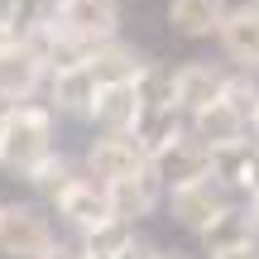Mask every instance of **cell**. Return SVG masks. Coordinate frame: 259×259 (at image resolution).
I'll use <instances>...</instances> for the list:
<instances>
[{
    "instance_id": "30",
    "label": "cell",
    "mask_w": 259,
    "mask_h": 259,
    "mask_svg": "<svg viewBox=\"0 0 259 259\" xmlns=\"http://www.w3.org/2000/svg\"><path fill=\"white\" fill-rule=\"evenodd\" d=\"M82 254H87V250H82ZM87 259H120V254H87Z\"/></svg>"
},
{
    "instance_id": "19",
    "label": "cell",
    "mask_w": 259,
    "mask_h": 259,
    "mask_svg": "<svg viewBox=\"0 0 259 259\" xmlns=\"http://www.w3.org/2000/svg\"><path fill=\"white\" fill-rule=\"evenodd\" d=\"M5 24L15 38H38L58 24V0H5Z\"/></svg>"
},
{
    "instance_id": "21",
    "label": "cell",
    "mask_w": 259,
    "mask_h": 259,
    "mask_svg": "<svg viewBox=\"0 0 259 259\" xmlns=\"http://www.w3.org/2000/svg\"><path fill=\"white\" fill-rule=\"evenodd\" d=\"M72 178H77V173H72V163H67V158H63V154H58V149H53V154H48L44 163H38L34 173H29V183H34L38 192H44L48 202H53V197L63 192V187L72 183Z\"/></svg>"
},
{
    "instance_id": "7",
    "label": "cell",
    "mask_w": 259,
    "mask_h": 259,
    "mask_svg": "<svg viewBox=\"0 0 259 259\" xmlns=\"http://www.w3.org/2000/svg\"><path fill=\"white\" fill-rule=\"evenodd\" d=\"M44 77H53V72H48L38 44H29V38H10V44L0 48V92H10L19 106L44 87Z\"/></svg>"
},
{
    "instance_id": "10",
    "label": "cell",
    "mask_w": 259,
    "mask_h": 259,
    "mask_svg": "<svg viewBox=\"0 0 259 259\" xmlns=\"http://www.w3.org/2000/svg\"><path fill=\"white\" fill-rule=\"evenodd\" d=\"M221 211H231V197L221 192L216 178H206V183H197V187H178V192H173V216L187 226V231H197V235H202Z\"/></svg>"
},
{
    "instance_id": "16",
    "label": "cell",
    "mask_w": 259,
    "mask_h": 259,
    "mask_svg": "<svg viewBox=\"0 0 259 259\" xmlns=\"http://www.w3.org/2000/svg\"><path fill=\"white\" fill-rule=\"evenodd\" d=\"M183 135H187V130H183V120H178V111H144V120L135 125V135H130V139H135L139 154L154 163V158L168 154Z\"/></svg>"
},
{
    "instance_id": "12",
    "label": "cell",
    "mask_w": 259,
    "mask_h": 259,
    "mask_svg": "<svg viewBox=\"0 0 259 259\" xmlns=\"http://www.w3.org/2000/svg\"><path fill=\"white\" fill-rule=\"evenodd\" d=\"M96 96H101V87H96L92 67H67V72H53V77H48V101H53V111L92 115L96 111Z\"/></svg>"
},
{
    "instance_id": "15",
    "label": "cell",
    "mask_w": 259,
    "mask_h": 259,
    "mask_svg": "<svg viewBox=\"0 0 259 259\" xmlns=\"http://www.w3.org/2000/svg\"><path fill=\"white\" fill-rule=\"evenodd\" d=\"M226 0H168V24L183 38H211L226 24Z\"/></svg>"
},
{
    "instance_id": "18",
    "label": "cell",
    "mask_w": 259,
    "mask_h": 259,
    "mask_svg": "<svg viewBox=\"0 0 259 259\" xmlns=\"http://www.w3.org/2000/svg\"><path fill=\"white\" fill-rule=\"evenodd\" d=\"M87 67H92L96 87H120V82H135L144 63L135 58V48H125L120 38H115V44H101V48H96Z\"/></svg>"
},
{
    "instance_id": "3",
    "label": "cell",
    "mask_w": 259,
    "mask_h": 259,
    "mask_svg": "<svg viewBox=\"0 0 259 259\" xmlns=\"http://www.w3.org/2000/svg\"><path fill=\"white\" fill-rule=\"evenodd\" d=\"M58 29L101 48L120 38V0H58Z\"/></svg>"
},
{
    "instance_id": "4",
    "label": "cell",
    "mask_w": 259,
    "mask_h": 259,
    "mask_svg": "<svg viewBox=\"0 0 259 259\" xmlns=\"http://www.w3.org/2000/svg\"><path fill=\"white\" fill-rule=\"evenodd\" d=\"M53 206H58V216H63V221H72L82 235H92V231H101L106 221H115L111 192H106L96 178H87V173H77L72 183L53 197Z\"/></svg>"
},
{
    "instance_id": "29",
    "label": "cell",
    "mask_w": 259,
    "mask_h": 259,
    "mask_svg": "<svg viewBox=\"0 0 259 259\" xmlns=\"http://www.w3.org/2000/svg\"><path fill=\"white\" fill-rule=\"evenodd\" d=\"M250 221H254V235H259V197H250Z\"/></svg>"
},
{
    "instance_id": "5",
    "label": "cell",
    "mask_w": 259,
    "mask_h": 259,
    "mask_svg": "<svg viewBox=\"0 0 259 259\" xmlns=\"http://www.w3.org/2000/svg\"><path fill=\"white\" fill-rule=\"evenodd\" d=\"M144 168H149V158L139 154V144L130 135H101L87 149V178H96L101 187H115L125 178L144 173Z\"/></svg>"
},
{
    "instance_id": "32",
    "label": "cell",
    "mask_w": 259,
    "mask_h": 259,
    "mask_svg": "<svg viewBox=\"0 0 259 259\" xmlns=\"http://www.w3.org/2000/svg\"><path fill=\"white\" fill-rule=\"evenodd\" d=\"M250 130H254V135H259V115H254V125H250Z\"/></svg>"
},
{
    "instance_id": "8",
    "label": "cell",
    "mask_w": 259,
    "mask_h": 259,
    "mask_svg": "<svg viewBox=\"0 0 259 259\" xmlns=\"http://www.w3.org/2000/svg\"><path fill=\"white\" fill-rule=\"evenodd\" d=\"M216 38H221L226 58H231L245 77L259 72V5H235Z\"/></svg>"
},
{
    "instance_id": "25",
    "label": "cell",
    "mask_w": 259,
    "mask_h": 259,
    "mask_svg": "<svg viewBox=\"0 0 259 259\" xmlns=\"http://www.w3.org/2000/svg\"><path fill=\"white\" fill-rule=\"evenodd\" d=\"M120 259H158V250H154L149 240H135V245H130V250L120 254Z\"/></svg>"
},
{
    "instance_id": "22",
    "label": "cell",
    "mask_w": 259,
    "mask_h": 259,
    "mask_svg": "<svg viewBox=\"0 0 259 259\" xmlns=\"http://www.w3.org/2000/svg\"><path fill=\"white\" fill-rule=\"evenodd\" d=\"M130 245H135V226H130V221H106L101 231L87 235L82 250H87V254H125Z\"/></svg>"
},
{
    "instance_id": "31",
    "label": "cell",
    "mask_w": 259,
    "mask_h": 259,
    "mask_svg": "<svg viewBox=\"0 0 259 259\" xmlns=\"http://www.w3.org/2000/svg\"><path fill=\"white\" fill-rule=\"evenodd\" d=\"M158 259H187V254H158Z\"/></svg>"
},
{
    "instance_id": "23",
    "label": "cell",
    "mask_w": 259,
    "mask_h": 259,
    "mask_svg": "<svg viewBox=\"0 0 259 259\" xmlns=\"http://www.w3.org/2000/svg\"><path fill=\"white\" fill-rule=\"evenodd\" d=\"M221 101L231 106V111L240 115L245 125H254V115H259V87L250 82V77H226V92H221Z\"/></svg>"
},
{
    "instance_id": "24",
    "label": "cell",
    "mask_w": 259,
    "mask_h": 259,
    "mask_svg": "<svg viewBox=\"0 0 259 259\" xmlns=\"http://www.w3.org/2000/svg\"><path fill=\"white\" fill-rule=\"evenodd\" d=\"M211 259H259V240L235 245V250H221V254H211Z\"/></svg>"
},
{
    "instance_id": "26",
    "label": "cell",
    "mask_w": 259,
    "mask_h": 259,
    "mask_svg": "<svg viewBox=\"0 0 259 259\" xmlns=\"http://www.w3.org/2000/svg\"><path fill=\"white\" fill-rule=\"evenodd\" d=\"M19 111V101H15V96H10V92H0V125H5L10 120V115H15Z\"/></svg>"
},
{
    "instance_id": "20",
    "label": "cell",
    "mask_w": 259,
    "mask_h": 259,
    "mask_svg": "<svg viewBox=\"0 0 259 259\" xmlns=\"http://www.w3.org/2000/svg\"><path fill=\"white\" fill-rule=\"evenodd\" d=\"M250 240H254V221H250V211H240V206L221 211V216H216V221L202 231V245H206V254L235 250V245H250Z\"/></svg>"
},
{
    "instance_id": "14",
    "label": "cell",
    "mask_w": 259,
    "mask_h": 259,
    "mask_svg": "<svg viewBox=\"0 0 259 259\" xmlns=\"http://www.w3.org/2000/svg\"><path fill=\"white\" fill-rule=\"evenodd\" d=\"M226 92V72H216L211 63H187L178 67V111L197 115L206 106H216Z\"/></svg>"
},
{
    "instance_id": "1",
    "label": "cell",
    "mask_w": 259,
    "mask_h": 259,
    "mask_svg": "<svg viewBox=\"0 0 259 259\" xmlns=\"http://www.w3.org/2000/svg\"><path fill=\"white\" fill-rule=\"evenodd\" d=\"M53 154V106H19L0 125V168L29 178L44 158Z\"/></svg>"
},
{
    "instance_id": "27",
    "label": "cell",
    "mask_w": 259,
    "mask_h": 259,
    "mask_svg": "<svg viewBox=\"0 0 259 259\" xmlns=\"http://www.w3.org/2000/svg\"><path fill=\"white\" fill-rule=\"evenodd\" d=\"M48 259H87V254H82V250H72V245H58Z\"/></svg>"
},
{
    "instance_id": "13",
    "label": "cell",
    "mask_w": 259,
    "mask_h": 259,
    "mask_svg": "<svg viewBox=\"0 0 259 259\" xmlns=\"http://www.w3.org/2000/svg\"><path fill=\"white\" fill-rule=\"evenodd\" d=\"M106 192H111V206H115V221H130V226H135L139 216H154L158 197H163V183H158V178H154V168H144V173L125 178V183L106 187Z\"/></svg>"
},
{
    "instance_id": "28",
    "label": "cell",
    "mask_w": 259,
    "mask_h": 259,
    "mask_svg": "<svg viewBox=\"0 0 259 259\" xmlns=\"http://www.w3.org/2000/svg\"><path fill=\"white\" fill-rule=\"evenodd\" d=\"M10 38H15V29H10V24H5V15H0V48H5Z\"/></svg>"
},
{
    "instance_id": "17",
    "label": "cell",
    "mask_w": 259,
    "mask_h": 259,
    "mask_svg": "<svg viewBox=\"0 0 259 259\" xmlns=\"http://www.w3.org/2000/svg\"><path fill=\"white\" fill-rule=\"evenodd\" d=\"M192 135L202 139L206 149H226V144H235V139H245V120L226 101H216V106H206V111L192 115Z\"/></svg>"
},
{
    "instance_id": "6",
    "label": "cell",
    "mask_w": 259,
    "mask_h": 259,
    "mask_svg": "<svg viewBox=\"0 0 259 259\" xmlns=\"http://www.w3.org/2000/svg\"><path fill=\"white\" fill-rule=\"evenodd\" d=\"M149 168H154V178L168 187V192H178V187H197V183H206V178H211V149H206L202 139L187 130V135L178 139L168 154H158Z\"/></svg>"
},
{
    "instance_id": "2",
    "label": "cell",
    "mask_w": 259,
    "mask_h": 259,
    "mask_svg": "<svg viewBox=\"0 0 259 259\" xmlns=\"http://www.w3.org/2000/svg\"><path fill=\"white\" fill-rule=\"evenodd\" d=\"M58 250L53 226L29 202H0V254L10 259H48Z\"/></svg>"
},
{
    "instance_id": "9",
    "label": "cell",
    "mask_w": 259,
    "mask_h": 259,
    "mask_svg": "<svg viewBox=\"0 0 259 259\" xmlns=\"http://www.w3.org/2000/svg\"><path fill=\"white\" fill-rule=\"evenodd\" d=\"M211 178L235 192L259 197V139H235L226 149H211Z\"/></svg>"
},
{
    "instance_id": "11",
    "label": "cell",
    "mask_w": 259,
    "mask_h": 259,
    "mask_svg": "<svg viewBox=\"0 0 259 259\" xmlns=\"http://www.w3.org/2000/svg\"><path fill=\"white\" fill-rule=\"evenodd\" d=\"M92 120L106 130V135H135V125L144 120V101H139L135 82H120V87H101L96 96V111Z\"/></svg>"
}]
</instances>
